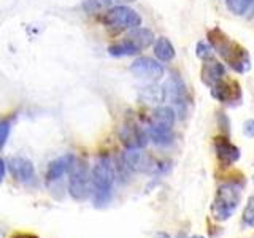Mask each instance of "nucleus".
Here are the masks:
<instances>
[{"instance_id":"14","label":"nucleus","mask_w":254,"mask_h":238,"mask_svg":"<svg viewBox=\"0 0 254 238\" xmlns=\"http://www.w3.org/2000/svg\"><path fill=\"white\" fill-rule=\"evenodd\" d=\"M183 95H185V86H183V81L177 76L173 75L169 81L165 83V97L170 99L173 103H180L183 102Z\"/></svg>"},{"instance_id":"6","label":"nucleus","mask_w":254,"mask_h":238,"mask_svg":"<svg viewBox=\"0 0 254 238\" xmlns=\"http://www.w3.org/2000/svg\"><path fill=\"white\" fill-rule=\"evenodd\" d=\"M132 73L140 79L157 81L164 76V67L153 58H138L130 65Z\"/></svg>"},{"instance_id":"26","label":"nucleus","mask_w":254,"mask_h":238,"mask_svg":"<svg viewBox=\"0 0 254 238\" xmlns=\"http://www.w3.org/2000/svg\"><path fill=\"white\" fill-rule=\"evenodd\" d=\"M135 2V0H111V3H113L115 6L116 5H124V3H132Z\"/></svg>"},{"instance_id":"18","label":"nucleus","mask_w":254,"mask_h":238,"mask_svg":"<svg viewBox=\"0 0 254 238\" xmlns=\"http://www.w3.org/2000/svg\"><path fill=\"white\" fill-rule=\"evenodd\" d=\"M140 50L137 46H133L130 42H127V40H124V42L121 43H116V45H111L108 48V53L111 56H118V58H121V56H133L137 54Z\"/></svg>"},{"instance_id":"28","label":"nucleus","mask_w":254,"mask_h":238,"mask_svg":"<svg viewBox=\"0 0 254 238\" xmlns=\"http://www.w3.org/2000/svg\"><path fill=\"white\" fill-rule=\"evenodd\" d=\"M16 238H35V237H30V235H19V237H16Z\"/></svg>"},{"instance_id":"10","label":"nucleus","mask_w":254,"mask_h":238,"mask_svg":"<svg viewBox=\"0 0 254 238\" xmlns=\"http://www.w3.org/2000/svg\"><path fill=\"white\" fill-rule=\"evenodd\" d=\"M203 62L205 63L202 67V81H203V84L213 87L214 84L221 81L222 76H224V73H226L224 65H222V63L219 60H216L214 58L206 59Z\"/></svg>"},{"instance_id":"5","label":"nucleus","mask_w":254,"mask_h":238,"mask_svg":"<svg viewBox=\"0 0 254 238\" xmlns=\"http://www.w3.org/2000/svg\"><path fill=\"white\" fill-rule=\"evenodd\" d=\"M68 190L75 200H84L89 197L92 190V178L84 162H75L73 169L70 170Z\"/></svg>"},{"instance_id":"27","label":"nucleus","mask_w":254,"mask_h":238,"mask_svg":"<svg viewBox=\"0 0 254 238\" xmlns=\"http://www.w3.org/2000/svg\"><path fill=\"white\" fill-rule=\"evenodd\" d=\"M154 238H170L167 234H164V232H159V234H156V237Z\"/></svg>"},{"instance_id":"22","label":"nucleus","mask_w":254,"mask_h":238,"mask_svg":"<svg viewBox=\"0 0 254 238\" xmlns=\"http://www.w3.org/2000/svg\"><path fill=\"white\" fill-rule=\"evenodd\" d=\"M195 54H197V58L202 60L211 59L213 58V46L206 42H198L197 48H195Z\"/></svg>"},{"instance_id":"1","label":"nucleus","mask_w":254,"mask_h":238,"mask_svg":"<svg viewBox=\"0 0 254 238\" xmlns=\"http://www.w3.org/2000/svg\"><path fill=\"white\" fill-rule=\"evenodd\" d=\"M92 195L95 206L107 205L113 194L115 184V165L111 162L110 156H100L95 162L92 173Z\"/></svg>"},{"instance_id":"21","label":"nucleus","mask_w":254,"mask_h":238,"mask_svg":"<svg viewBox=\"0 0 254 238\" xmlns=\"http://www.w3.org/2000/svg\"><path fill=\"white\" fill-rule=\"evenodd\" d=\"M243 222L245 226L254 227V195H251L246 202V206L243 210Z\"/></svg>"},{"instance_id":"17","label":"nucleus","mask_w":254,"mask_h":238,"mask_svg":"<svg viewBox=\"0 0 254 238\" xmlns=\"http://www.w3.org/2000/svg\"><path fill=\"white\" fill-rule=\"evenodd\" d=\"M211 95L219 102H230L234 99V89H232V86H230L229 83L222 81V79H221L219 83H216L213 86Z\"/></svg>"},{"instance_id":"24","label":"nucleus","mask_w":254,"mask_h":238,"mask_svg":"<svg viewBox=\"0 0 254 238\" xmlns=\"http://www.w3.org/2000/svg\"><path fill=\"white\" fill-rule=\"evenodd\" d=\"M243 132L248 137H254V119H248L243 125Z\"/></svg>"},{"instance_id":"19","label":"nucleus","mask_w":254,"mask_h":238,"mask_svg":"<svg viewBox=\"0 0 254 238\" xmlns=\"http://www.w3.org/2000/svg\"><path fill=\"white\" fill-rule=\"evenodd\" d=\"M111 0H84V10L87 13H100L111 6Z\"/></svg>"},{"instance_id":"29","label":"nucleus","mask_w":254,"mask_h":238,"mask_svg":"<svg viewBox=\"0 0 254 238\" xmlns=\"http://www.w3.org/2000/svg\"><path fill=\"white\" fill-rule=\"evenodd\" d=\"M190 238H203V237H190Z\"/></svg>"},{"instance_id":"25","label":"nucleus","mask_w":254,"mask_h":238,"mask_svg":"<svg viewBox=\"0 0 254 238\" xmlns=\"http://www.w3.org/2000/svg\"><path fill=\"white\" fill-rule=\"evenodd\" d=\"M5 177V162H3V159H0V181L3 179Z\"/></svg>"},{"instance_id":"7","label":"nucleus","mask_w":254,"mask_h":238,"mask_svg":"<svg viewBox=\"0 0 254 238\" xmlns=\"http://www.w3.org/2000/svg\"><path fill=\"white\" fill-rule=\"evenodd\" d=\"M119 137L127 149H143L146 146L149 135L137 124H127L119 132Z\"/></svg>"},{"instance_id":"11","label":"nucleus","mask_w":254,"mask_h":238,"mask_svg":"<svg viewBox=\"0 0 254 238\" xmlns=\"http://www.w3.org/2000/svg\"><path fill=\"white\" fill-rule=\"evenodd\" d=\"M10 169H11V173L16 179H19L22 182H29L34 179V165H32L30 161L24 157H13L10 161Z\"/></svg>"},{"instance_id":"4","label":"nucleus","mask_w":254,"mask_h":238,"mask_svg":"<svg viewBox=\"0 0 254 238\" xmlns=\"http://www.w3.org/2000/svg\"><path fill=\"white\" fill-rule=\"evenodd\" d=\"M103 24L113 32H121V30H132L140 27L141 18L140 14L132 10V8L126 5H116L105 13L103 16Z\"/></svg>"},{"instance_id":"15","label":"nucleus","mask_w":254,"mask_h":238,"mask_svg":"<svg viewBox=\"0 0 254 238\" xmlns=\"http://www.w3.org/2000/svg\"><path fill=\"white\" fill-rule=\"evenodd\" d=\"M165 89H162L161 86L156 84H149L146 87H143L140 91V100L149 105H157V103H162L165 100Z\"/></svg>"},{"instance_id":"3","label":"nucleus","mask_w":254,"mask_h":238,"mask_svg":"<svg viewBox=\"0 0 254 238\" xmlns=\"http://www.w3.org/2000/svg\"><path fill=\"white\" fill-rule=\"evenodd\" d=\"M175 111L170 107H159L151 118L148 135L156 145H169L173 138Z\"/></svg>"},{"instance_id":"8","label":"nucleus","mask_w":254,"mask_h":238,"mask_svg":"<svg viewBox=\"0 0 254 238\" xmlns=\"http://www.w3.org/2000/svg\"><path fill=\"white\" fill-rule=\"evenodd\" d=\"M208 40H210V45L213 46V50L216 53H219L229 63L235 58V54L240 51V48H237V50H235V45L230 42V40L224 34H222L219 29L210 30Z\"/></svg>"},{"instance_id":"9","label":"nucleus","mask_w":254,"mask_h":238,"mask_svg":"<svg viewBox=\"0 0 254 238\" xmlns=\"http://www.w3.org/2000/svg\"><path fill=\"white\" fill-rule=\"evenodd\" d=\"M214 149H216L218 159L224 165H232L240 159V149L234 143H230L226 137L214 138Z\"/></svg>"},{"instance_id":"13","label":"nucleus","mask_w":254,"mask_h":238,"mask_svg":"<svg viewBox=\"0 0 254 238\" xmlns=\"http://www.w3.org/2000/svg\"><path fill=\"white\" fill-rule=\"evenodd\" d=\"M126 40L127 42H130L133 46H137L138 50H143V48L149 46L154 42V34L149 29L137 27V29H132L129 34H127Z\"/></svg>"},{"instance_id":"2","label":"nucleus","mask_w":254,"mask_h":238,"mask_svg":"<svg viewBox=\"0 0 254 238\" xmlns=\"http://www.w3.org/2000/svg\"><path fill=\"white\" fill-rule=\"evenodd\" d=\"M242 197V187L235 182H226L218 187L216 197L211 205V213L216 221H226L235 213Z\"/></svg>"},{"instance_id":"20","label":"nucleus","mask_w":254,"mask_h":238,"mask_svg":"<svg viewBox=\"0 0 254 238\" xmlns=\"http://www.w3.org/2000/svg\"><path fill=\"white\" fill-rule=\"evenodd\" d=\"M253 0H226L227 8L235 14H245Z\"/></svg>"},{"instance_id":"23","label":"nucleus","mask_w":254,"mask_h":238,"mask_svg":"<svg viewBox=\"0 0 254 238\" xmlns=\"http://www.w3.org/2000/svg\"><path fill=\"white\" fill-rule=\"evenodd\" d=\"M11 130V122L10 121H0V149L5 146L8 140V135Z\"/></svg>"},{"instance_id":"16","label":"nucleus","mask_w":254,"mask_h":238,"mask_svg":"<svg viewBox=\"0 0 254 238\" xmlns=\"http://www.w3.org/2000/svg\"><path fill=\"white\" fill-rule=\"evenodd\" d=\"M154 54H156V58L162 62L172 60L175 58V48H173L170 40L165 38V37L157 38V42L154 45Z\"/></svg>"},{"instance_id":"12","label":"nucleus","mask_w":254,"mask_h":238,"mask_svg":"<svg viewBox=\"0 0 254 238\" xmlns=\"http://www.w3.org/2000/svg\"><path fill=\"white\" fill-rule=\"evenodd\" d=\"M75 162H76V159L73 156H64V157L56 159L54 162L50 164V169H48V175H46L48 181H56L61 177H64L67 172L73 169Z\"/></svg>"},{"instance_id":"30","label":"nucleus","mask_w":254,"mask_h":238,"mask_svg":"<svg viewBox=\"0 0 254 238\" xmlns=\"http://www.w3.org/2000/svg\"><path fill=\"white\" fill-rule=\"evenodd\" d=\"M253 2H254V0H253Z\"/></svg>"}]
</instances>
